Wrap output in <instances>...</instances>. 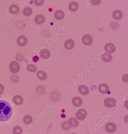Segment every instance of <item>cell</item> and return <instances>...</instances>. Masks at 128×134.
<instances>
[{
    "label": "cell",
    "mask_w": 128,
    "mask_h": 134,
    "mask_svg": "<svg viewBox=\"0 0 128 134\" xmlns=\"http://www.w3.org/2000/svg\"><path fill=\"white\" fill-rule=\"evenodd\" d=\"M35 4L37 6H41L44 3L45 0H34Z\"/></svg>",
    "instance_id": "4dcf8cb0"
},
{
    "label": "cell",
    "mask_w": 128,
    "mask_h": 134,
    "mask_svg": "<svg viewBox=\"0 0 128 134\" xmlns=\"http://www.w3.org/2000/svg\"><path fill=\"white\" fill-rule=\"evenodd\" d=\"M37 76L41 81H45L47 77V74L45 72L43 71H39L36 74Z\"/></svg>",
    "instance_id": "44dd1931"
},
{
    "label": "cell",
    "mask_w": 128,
    "mask_h": 134,
    "mask_svg": "<svg viewBox=\"0 0 128 134\" xmlns=\"http://www.w3.org/2000/svg\"><path fill=\"white\" fill-rule=\"evenodd\" d=\"M75 47V42L72 39H68L66 40L64 43V47L68 50H71Z\"/></svg>",
    "instance_id": "7c38bea8"
},
{
    "label": "cell",
    "mask_w": 128,
    "mask_h": 134,
    "mask_svg": "<svg viewBox=\"0 0 128 134\" xmlns=\"http://www.w3.org/2000/svg\"><path fill=\"white\" fill-rule=\"evenodd\" d=\"M13 113L12 107L10 103L4 100H0V121L9 120Z\"/></svg>",
    "instance_id": "6da1fadb"
},
{
    "label": "cell",
    "mask_w": 128,
    "mask_h": 134,
    "mask_svg": "<svg viewBox=\"0 0 128 134\" xmlns=\"http://www.w3.org/2000/svg\"><path fill=\"white\" fill-rule=\"evenodd\" d=\"M104 103L106 107L112 108L116 106V101L114 98H106L104 101Z\"/></svg>",
    "instance_id": "277c9868"
},
{
    "label": "cell",
    "mask_w": 128,
    "mask_h": 134,
    "mask_svg": "<svg viewBox=\"0 0 128 134\" xmlns=\"http://www.w3.org/2000/svg\"><path fill=\"white\" fill-rule=\"evenodd\" d=\"M36 91L40 96H42L45 93V89L42 85H40L36 87Z\"/></svg>",
    "instance_id": "cb8c5ba5"
},
{
    "label": "cell",
    "mask_w": 128,
    "mask_h": 134,
    "mask_svg": "<svg viewBox=\"0 0 128 134\" xmlns=\"http://www.w3.org/2000/svg\"><path fill=\"white\" fill-rule=\"evenodd\" d=\"M87 111L84 108L80 109L75 114V117L77 120L83 121L87 117Z\"/></svg>",
    "instance_id": "7a4b0ae2"
},
{
    "label": "cell",
    "mask_w": 128,
    "mask_h": 134,
    "mask_svg": "<svg viewBox=\"0 0 128 134\" xmlns=\"http://www.w3.org/2000/svg\"><path fill=\"white\" fill-rule=\"evenodd\" d=\"M54 16L56 20H61L64 18V12L62 10L56 11L54 14Z\"/></svg>",
    "instance_id": "5bb4252c"
},
{
    "label": "cell",
    "mask_w": 128,
    "mask_h": 134,
    "mask_svg": "<svg viewBox=\"0 0 128 134\" xmlns=\"http://www.w3.org/2000/svg\"><path fill=\"white\" fill-rule=\"evenodd\" d=\"M123 16L122 12L120 10H116L113 13V18L116 20H120L122 19Z\"/></svg>",
    "instance_id": "e0dca14e"
},
{
    "label": "cell",
    "mask_w": 128,
    "mask_h": 134,
    "mask_svg": "<svg viewBox=\"0 0 128 134\" xmlns=\"http://www.w3.org/2000/svg\"><path fill=\"white\" fill-rule=\"evenodd\" d=\"M90 3L94 5H99L101 3V0H90Z\"/></svg>",
    "instance_id": "d6a6232c"
},
{
    "label": "cell",
    "mask_w": 128,
    "mask_h": 134,
    "mask_svg": "<svg viewBox=\"0 0 128 134\" xmlns=\"http://www.w3.org/2000/svg\"><path fill=\"white\" fill-rule=\"evenodd\" d=\"M23 121L27 125H29L31 124L32 121V118L29 115H27L24 116L23 119Z\"/></svg>",
    "instance_id": "83f0119b"
},
{
    "label": "cell",
    "mask_w": 128,
    "mask_h": 134,
    "mask_svg": "<svg viewBox=\"0 0 128 134\" xmlns=\"http://www.w3.org/2000/svg\"><path fill=\"white\" fill-rule=\"evenodd\" d=\"M27 42H28V40L27 38L25 36L21 35L17 38V44L21 47L25 46L27 43Z\"/></svg>",
    "instance_id": "9c48e42d"
},
{
    "label": "cell",
    "mask_w": 128,
    "mask_h": 134,
    "mask_svg": "<svg viewBox=\"0 0 128 134\" xmlns=\"http://www.w3.org/2000/svg\"><path fill=\"white\" fill-rule=\"evenodd\" d=\"M104 49L107 53L112 54L115 52L116 47L112 43H109L105 44L104 47Z\"/></svg>",
    "instance_id": "52a82bcc"
},
{
    "label": "cell",
    "mask_w": 128,
    "mask_h": 134,
    "mask_svg": "<svg viewBox=\"0 0 128 134\" xmlns=\"http://www.w3.org/2000/svg\"><path fill=\"white\" fill-rule=\"evenodd\" d=\"M35 22L38 25L43 24L45 21V18L42 15H38L35 18Z\"/></svg>",
    "instance_id": "ffe728a7"
},
{
    "label": "cell",
    "mask_w": 128,
    "mask_h": 134,
    "mask_svg": "<svg viewBox=\"0 0 128 134\" xmlns=\"http://www.w3.org/2000/svg\"><path fill=\"white\" fill-rule=\"evenodd\" d=\"M9 11L11 14H17L19 12L20 8L17 5H12L9 8Z\"/></svg>",
    "instance_id": "9a60e30c"
},
{
    "label": "cell",
    "mask_w": 128,
    "mask_h": 134,
    "mask_svg": "<svg viewBox=\"0 0 128 134\" xmlns=\"http://www.w3.org/2000/svg\"><path fill=\"white\" fill-rule=\"evenodd\" d=\"M102 58L104 62L109 63L112 61V56L110 54L105 53L102 55Z\"/></svg>",
    "instance_id": "7402d4cb"
},
{
    "label": "cell",
    "mask_w": 128,
    "mask_h": 134,
    "mask_svg": "<svg viewBox=\"0 0 128 134\" xmlns=\"http://www.w3.org/2000/svg\"><path fill=\"white\" fill-rule=\"evenodd\" d=\"M79 92L83 96H86L89 93V89L87 86L80 85L78 88Z\"/></svg>",
    "instance_id": "30bf717a"
},
{
    "label": "cell",
    "mask_w": 128,
    "mask_h": 134,
    "mask_svg": "<svg viewBox=\"0 0 128 134\" xmlns=\"http://www.w3.org/2000/svg\"><path fill=\"white\" fill-rule=\"evenodd\" d=\"M10 79L11 81L12 82L15 83H17L19 81V78L17 75L15 74H12L11 76Z\"/></svg>",
    "instance_id": "f546056e"
},
{
    "label": "cell",
    "mask_w": 128,
    "mask_h": 134,
    "mask_svg": "<svg viewBox=\"0 0 128 134\" xmlns=\"http://www.w3.org/2000/svg\"><path fill=\"white\" fill-rule=\"evenodd\" d=\"M69 124L71 126V127L76 128L79 126V122L77 119L74 117L70 118L69 120Z\"/></svg>",
    "instance_id": "603a6c76"
},
{
    "label": "cell",
    "mask_w": 128,
    "mask_h": 134,
    "mask_svg": "<svg viewBox=\"0 0 128 134\" xmlns=\"http://www.w3.org/2000/svg\"><path fill=\"white\" fill-rule=\"evenodd\" d=\"M61 128L63 130L65 131H68L70 130L71 126L69 122L67 121H63L61 124Z\"/></svg>",
    "instance_id": "d4e9b609"
},
{
    "label": "cell",
    "mask_w": 128,
    "mask_h": 134,
    "mask_svg": "<svg viewBox=\"0 0 128 134\" xmlns=\"http://www.w3.org/2000/svg\"><path fill=\"white\" fill-rule=\"evenodd\" d=\"M9 69L10 71L13 73H17L20 70V66L17 62L13 61L10 64Z\"/></svg>",
    "instance_id": "3957f363"
},
{
    "label": "cell",
    "mask_w": 128,
    "mask_h": 134,
    "mask_svg": "<svg viewBox=\"0 0 128 134\" xmlns=\"http://www.w3.org/2000/svg\"><path fill=\"white\" fill-rule=\"evenodd\" d=\"M60 95L57 92H54L50 94V98L52 101L53 102H57L59 100L60 98Z\"/></svg>",
    "instance_id": "d6986e66"
},
{
    "label": "cell",
    "mask_w": 128,
    "mask_h": 134,
    "mask_svg": "<svg viewBox=\"0 0 128 134\" xmlns=\"http://www.w3.org/2000/svg\"><path fill=\"white\" fill-rule=\"evenodd\" d=\"M32 12L33 11L31 8L30 7H26L23 10V14L25 16H30L32 14Z\"/></svg>",
    "instance_id": "484cf974"
},
{
    "label": "cell",
    "mask_w": 128,
    "mask_h": 134,
    "mask_svg": "<svg viewBox=\"0 0 128 134\" xmlns=\"http://www.w3.org/2000/svg\"><path fill=\"white\" fill-rule=\"evenodd\" d=\"M39 58L38 56H35L33 57L32 60H33V62L35 63V62H38V60H39Z\"/></svg>",
    "instance_id": "e575fe53"
},
{
    "label": "cell",
    "mask_w": 128,
    "mask_h": 134,
    "mask_svg": "<svg viewBox=\"0 0 128 134\" xmlns=\"http://www.w3.org/2000/svg\"><path fill=\"white\" fill-rule=\"evenodd\" d=\"M82 41L83 43L85 45L90 46L93 43V39L91 35L89 34H86L82 37Z\"/></svg>",
    "instance_id": "5b68a950"
},
{
    "label": "cell",
    "mask_w": 128,
    "mask_h": 134,
    "mask_svg": "<svg viewBox=\"0 0 128 134\" xmlns=\"http://www.w3.org/2000/svg\"><path fill=\"white\" fill-rule=\"evenodd\" d=\"M13 133L14 134H21L23 133V131L20 126H16L13 129Z\"/></svg>",
    "instance_id": "f1b7e54d"
},
{
    "label": "cell",
    "mask_w": 128,
    "mask_h": 134,
    "mask_svg": "<svg viewBox=\"0 0 128 134\" xmlns=\"http://www.w3.org/2000/svg\"><path fill=\"white\" fill-rule=\"evenodd\" d=\"M105 130L110 133H114L117 130V126L113 123H108L105 125Z\"/></svg>",
    "instance_id": "8992f818"
},
{
    "label": "cell",
    "mask_w": 128,
    "mask_h": 134,
    "mask_svg": "<svg viewBox=\"0 0 128 134\" xmlns=\"http://www.w3.org/2000/svg\"><path fill=\"white\" fill-rule=\"evenodd\" d=\"M24 100L22 97L20 95H16L13 98V102L15 104L17 105H20L23 103Z\"/></svg>",
    "instance_id": "2e32d148"
},
{
    "label": "cell",
    "mask_w": 128,
    "mask_h": 134,
    "mask_svg": "<svg viewBox=\"0 0 128 134\" xmlns=\"http://www.w3.org/2000/svg\"><path fill=\"white\" fill-rule=\"evenodd\" d=\"M79 4L75 2H70L69 5V10L72 12L77 11L79 9Z\"/></svg>",
    "instance_id": "ac0fdd59"
},
{
    "label": "cell",
    "mask_w": 128,
    "mask_h": 134,
    "mask_svg": "<svg viewBox=\"0 0 128 134\" xmlns=\"http://www.w3.org/2000/svg\"><path fill=\"white\" fill-rule=\"evenodd\" d=\"M27 71L31 72H35L37 71V68L34 64H29L27 66Z\"/></svg>",
    "instance_id": "4316f807"
},
{
    "label": "cell",
    "mask_w": 128,
    "mask_h": 134,
    "mask_svg": "<svg viewBox=\"0 0 128 134\" xmlns=\"http://www.w3.org/2000/svg\"><path fill=\"white\" fill-rule=\"evenodd\" d=\"M4 87L3 85L1 83H0V95H2L4 93Z\"/></svg>",
    "instance_id": "836d02e7"
},
{
    "label": "cell",
    "mask_w": 128,
    "mask_h": 134,
    "mask_svg": "<svg viewBox=\"0 0 128 134\" xmlns=\"http://www.w3.org/2000/svg\"><path fill=\"white\" fill-rule=\"evenodd\" d=\"M72 103L74 106L75 107H79L82 105L83 102L81 98L79 97H75L72 98Z\"/></svg>",
    "instance_id": "8fae6325"
},
{
    "label": "cell",
    "mask_w": 128,
    "mask_h": 134,
    "mask_svg": "<svg viewBox=\"0 0 128 134\" xmlns=\"http://www.w3.org/2000/svg\"><path fill=\"white\" fill-rule=\"evenodd\" d=\"M98 88L99 92L103 94H106L110 90L109 87L108 85L105 83H101L99 86Z\"/></svg>",
    "instance_id": "ba28073f"
},
{
    "label": "cell",
    "mask_w": 128,
    "mask_h": 134,
    "mask_svg": "<svg viewBox=\"0 0 128 134\" xmlns=\"http://www.w3.org/2000/svg\"><path fill=\"white\" fill-rule=\"evenodd\" d=\"M16 59L18 61L22 62L24 59V57L20 53H17L16 56Z\"/></svg>",
    "instance_id": "1f68e13d"
},
{
    "label": "cell",
    "mask_w": 128,
    "mask_h": 134,
    "mask_svg": "<svg viewBox=\"0 0 128 134\" xmlns=\"http://www.w3.org/2000/svg\"><path fill=\"white\" fill-rule=\"evenodd\" d=\"M39 54L40 57L44 59H47L50 57V52L46 49L41 50Z\"/></svg>",
    "instance_id": "4fadbf2b"
}]
</instances>
